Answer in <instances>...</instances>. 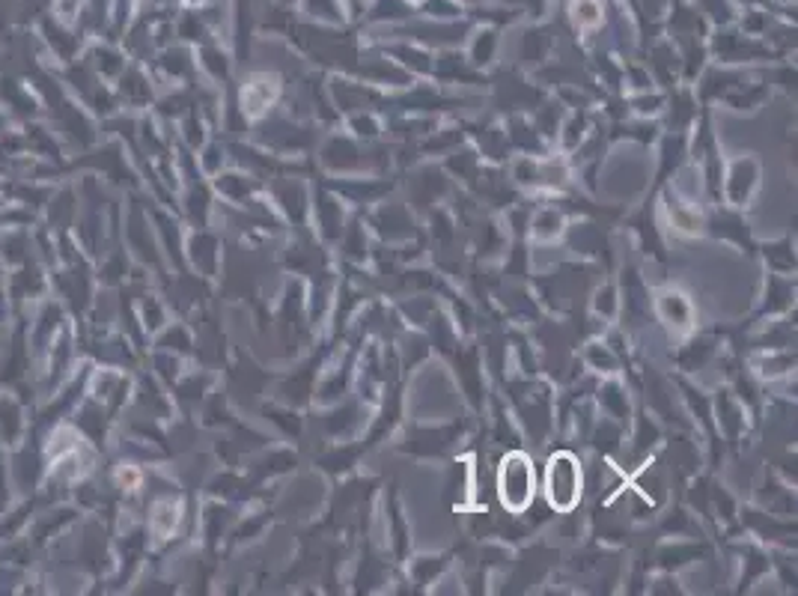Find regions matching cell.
Instances as JSON below:
<instances>
[{
    "mask_svg": "<svg viewBox=\"0 0 798 596\" xmlns=\"http://www.w3.org/2000/svg\"><path fill=\"white\" fill-rule=\"evenodd\" d=\"M584 474L572 453H554L545 468V498L554 510L569 513L581 501Z\"/></svg>",
    "mask_w": 798,
    "mask_h": 596,
    "instance_id": "6da1fadb",
    "label": "cell"
},
{
    "mask_svg": "<svg viewBox=\"0 0 798 596\" xmlns=\"http://www.w3.org/2000/svg\"><path fill=\"white\" fill-rule=\"evenodd\" d=\"M533 492H536L533 462L525 453H510L501 462V471H498V495H501V504L510 513H525L531 507Z\"/></svg>",
    "mask_w": 798,
    "mask_h": 596,
    "instance_id": "7a4b0ae2",
    "label": "cell"
}]
</instances>
